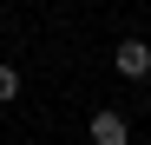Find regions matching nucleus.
<instances>
[{"instance_id": "nucleus-1", "label": "nucleus", "mask_w": 151, "mask_h": 145, "mask_svg": "<svg viewBox=\"0 0 151 145\" xmlns=\"http://www.w3.org/2000/svg\"><path fill=\"white\" fill-rule=\"evenodd\" d=\"M112 66L125 72V79H151V46L145 40H118L112 46Z\"/></svg>"}, {"instance_id": "nucleus-2", "label": "nucleus", "mask_w": 151, "mask_h": 145, "mask_svg": "<svg viewBox=\"0 0 151 145\" xmlns=\"http://www.w3.org/2000/svg\"><path fill=\"white\" fill-rule=\"evenodd\" d=\"M86 132H92V145H132V125H125V112H112V106H105V112H92V125H86Z\"/></svg>"}, {"instance_id": "nucleus-3", "label": "nucleus", "mask_w": 151, "mask_h": 145, "mask_svg": "<svg viewBox=\"0 0 151 145\" xmlns=\"http://www.w3.org/2000/svg\"><path fill=\"white\" fill-rule=\"evenodd\" d=\"M13 99H20V72L0 59V106H13Z\"/></svg>"}]
</instances>
